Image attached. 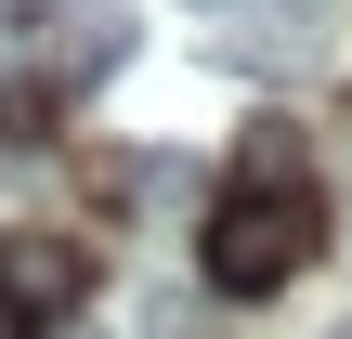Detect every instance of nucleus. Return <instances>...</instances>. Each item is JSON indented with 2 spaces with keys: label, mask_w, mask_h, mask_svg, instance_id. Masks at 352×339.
<instances>
[{
  "label": "nucleus",
  "mask_w": 352,
  "mask_h": 339,
  "mask_svg": "<svg viewBox=\"0 0 352 339\" xmlns=\"http://www.w3.org/2000/svg\"><path fill=\"white\" fill-rule=\"evenodd\" d=\"M314 235H327V209H314V183H235V196L209 209V235H196V261H209V287H235V300H261V287H287V274L314 261Z\"/></svg>",
  "instance_id": "nucleus-1"
},
{
  "label": "nucleus",
  "mask_w": 352,
  "mask_h": 339,
  "mask_svg": "<svg viewBox=\"0 0 352 339\" xmlns=\"http://www.w3.org/2000/svg\"><path fill=\"white\" fill-rule=\"evenodd\" d=\"M248 52H274V65H314L327 52V0H209Z\"/></svg>",
  "instance_id": "nucleus-2"
},
{
  "label": "nucleus",
  "mask_w": 352,
  "mask_h": 339,
  "mask_svg": "<svg viewBox=\"0 0 352 339\" xmlns=\"http://www.w3.org/2000/svg\"><path fill=\"white\" fill-rule=\"evenodd\" d=\"M0 287H13L26 314H65V300L91 287V261H78V248H52V235H13V261H0Z\"/></svg>",
  "instance_id": "nucleus-3"
},
{
  "label": "nucleus",
  "mask_w": 352,
  "mask_h": 339,
  "mask_svg": "<svg viewBox=\"0 0 352 339\" xmlns=\"http://www.w3.org/2000/svg\"><path fill=\"white\" fill-rule=\"evenodd\" d=\"M235 183H300V118H248L235 131Z\"/></svg>",
  "instance_id": "nucleus-4"
},
{
  "label": "nucleus",
  "mask_w": 352,
  "mask_h": 339,
  "mask_svg": "<svg viewBox=\"0 0 352 339\" xmlns=\"http://www.w3.org/2000/svg\"><path fill=\"white\" fill-rule=\"evenodd\" d=\"M0 339H39V314H26V300H13V287H0Z\"/></svg>",
  "instance_id": "nucleus-5"
},
{
  "label": "nucleus",
  "mask_w": 352,
  "mask_h": 339,
  "mask_svg": "<svg viewBox=\"0 0 352 339\" xmlns=\"http://www.w3.org/2000/svg\"><path fill=\"white\" fill-rule=\"evenodd\" d=\"M327 339H352V314H340V327H327Z\"/></svg>",
  "instance_id": "nucleus-6"
}]
</instances>
